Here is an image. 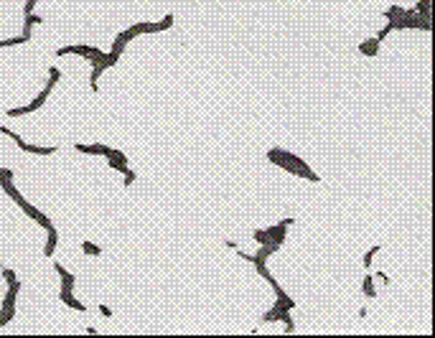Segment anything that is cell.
Wrapping results in <instances>:
<instances>
[{"instance_id":"6da1fadb","label":"cell","mask_w":435,"mask_h":338,"mask_svg":"<svg viewBox=\"0 0 435 338\" xmlns=\"http://www.w3.org/2000/svg\"><path fill=\"white\" fill-rule=\"evenodd\" d=\"M51 92H54V89L46 84V86H43V89H41V92L31 99V102H28L26 107H13V110H8V117H23V114H31V112L41 110L43 105H46V99H49V94H51Z\"/></svg>"},{"instance_id":"7a4b0ae2","label":"cell","mask_w":435,"mask_h":338,"mask_svg":"<svg viewBox=\"0 0 435 338\" xmlns=\"http://www.w3.org/2000/svg\"><path fill=\"white\" fill-rule=\"evenodd\" d=\"M0 132H3V135H8L13 142L18 145L21 150L31 153V155H54V153H56V148H54V145H49V148H41V145H31V142H26L21 135H16V132H13V130H8V127H0Z\"/></svg>"},{"instance_id":"3957f363","label":"cell","mask_w":435,"mask_h":338,"mask_svg":"<svg viewBox=\"0 0 435 338\" xmlns=\"http://www.w3.org/2000/svg\"><path fill=\"white\" fill-rule=\"evenodd\" d=\"M102 49H97V46H84V43H77V46H59L54 54L56 56H66V54H77V56H82V58H94L97 54H99Z\"/></svg>"},{"instance_id":"277c9868","label":"cell","mask_w":435,"mask_h":338,"mask_svg":"<svg viewBox=\"0 0 435 338\" xmlns=\"http://www.w3.org/2000/svg\"><path fill=\"white\" fill-rule=\"evenodd\" d=\"M18 292H21V282H10L5 298H3V305H0V310H8V313H16V300H18Z\"/></svg>"},{"instance_id":"5b68a950","label":"cell","mask_w":435,"mask_h":338,"mask_svg":"<svg viewBox=\"0 0 435 338\" xmlns=\"http://www.w3.org/2000/svg\"><path fill=\"white\" fill-rule=\"evenodd\" d=\"M295 222V219H282V222H278L275 226H267V234H270V239L282 244L285 242V234H288V226Z\"/></svg>"},{"instance_id":"8992f818","label":"cell","mask_w":435,"mask_h":338,"mask_svg":"<svg viewBox=\"0 0 435 338\" xmlns=\"http://www.w3.org/2000/svg\"><path fill=\"white\" fill-rule=\"evenodd\" d=\"M74 150H77V153H87V155H104V158H107L112 148H110V145H104V142H94V145L77 142V145H74Z\"/></svg>"},{"instance_id":"52a82bcc","label":"cell","mask_w":435,"mask_h":338,"mask_svg":"<svg viewBox=\"0 0 435 338\" xmlns=\"http://www.w3.org/2000/svg\"><path fill=\"white\" fill-rule=\"evenodd\" d=\"M59 300H62V305L71 308V310H79V313L87 310V305H82V300L74 298V290H64V287H62V292H59Z\"/></svg>"},{"instance_id":"ba28073f","label":"cell","mask_w":435,"mask_h":338,"mask_svg":"<svg viewBox=\"0 0 435 338\" xmlns=\"http://www.w3.org/2000/svg\"><path fill=\"white\" fill-rule=\"evenodd\" d=\"M54 272L62 277V287H64V290H74V285H77V277H74L62 262H56V264H54Z\"/></svg>"},{"instance_id":"9c48e42d","label":"cell","mask_w":435,"mask_h":338,"mask_svg":"<svg viewBox=\"0 0 435 338\" xmlns=\"http://www.w3.org/2000/svg\"><path fill=\"white\" fill-rule=\"evenodd\" d=\"M132 38H135V33L130 31V28H125V31H120V33L115 36V41H112V49H110V51H115V54H123V51H125V46H127V43H130Z\"/></svg>"},{"instance_id":"30bf717a","label":"cell","mask_w":435,"mask_h":338,"mask_svg":"<svg viewBox=\"0 0 435 338\" xmlns=\"http://www.w3.org/2000/svg\"><path fill=\"white\" fill-rule=\"evenodd\" d=\"M359 54H364V56H377V54H379V41H377V38H367L364 43H359Z\"/></svg>"},{"instance_id":"8fae6325","label":"cell","mask_w":435,"mask_h":338,"mask_svg":"<svg viewBox=\"0 0 435 338\" xmlns=\"http://www.w3.org/2000/svg\"><path fill=\"white\" fill-rule=\"evenodd\" d=\"M38 23H43V16H38V13H28L26 21H23V36H31L33 26H38Z\"/></svg>"},{"instance_id":"7c38bea8","label":"cell","mask_w":435,"mask_h":338,"mask_svg":"<svg viewBox=\"0 0 435 338\" xmlns=\"http://www.w3.org/2000/svg\"><path fill=\"white\" fill-rule=\"evenodd\" d=\"M49 231V239H46V247H43V254L46 257H51L54 252H56V244H59V231L51 226V229H46Z\"/></svg>"},{"instance_id":"4fadbf2b","label":"cell","mask_w":435,"mask_h":338,"mask_svg":"<svg viewBox=\"0 0 435 338\" xmlns=\"http://www.w3.org/2000/svg\"><path fill=\"white\" fill-rule=\"evenodd\" d=\"M173 13H168V16H163V21H158V23H151V33H160V31H168V28L173 26Z\"/></svg>"},{"instance_id":"5bb4252c","label":"cell","mask_w":435,"mask_h":338,"mask_svg":"<svg viewBox=\"0 0 435 338\" xmlns=\"http://www.w3.org/2000/svg\"><path fill=\"white\" fill-rule=\"evenodd\" d=\"M404 10H407V8H402V5H392V8H387V10H384V18H387V23H395L397 18H402V16H404Z\"/></svg>"},{"instance_id":"9a60e30c","label":"cell","mask_w":435,"mask_h":338,"mask_svg":"<svg viewBox=\"0 0 435 338\" xmlns=\"http://www.w3.org/2000/svg\"><path fill=\"white\" fill-rule=\"evenodd\" d=\"M362 292L367 298H377V290H374V277L372 275H367L364 277V282H362Z\"/></svg>"},{"instance_id":"2e32d148","label":"cell","mask_w":435,"mask_h":338,"mask_svg":"<svg viewBox=\"0 0 435 338\" xmlns=\"http://www.w3.org/2000/svg\"><path fill=\"white\" fill-rule=\"evenodd\" d=\"M82 252L89 257H99L102 254V247H97L94 242H82Z\"/></svg>"},{"instance_id":"e0dca14e","label":"cell","mask_w":435,"mask_h":338,"mask_svg":"<svg viewBox=\"0 0 435 338\" xmlns=\"http://www.w3.org/2000/svg\"><path fill=\"white\" fill-rule=\"evenodd\" d=\"M278 320L285 326V331H288V333H293V331H295V323H293V318H290V310H282Z\"/></svg>"},{"instance_id":"ac0fdd59","label":"cell","mask_w":435,"mask_h":338,"mask_svg":"<svg viewBox=\"0 0 435 338\" xmlns=\"http://www.w3.org/2000/svg\"><path fill=\"white\" fill-rule=\"evenodd\" d=\"M379 249H382L379 244H372V247H369V252L364 254V267H372V262H374V257L379 254Z\"/></svg>"},{"instance_id":"d6986e66","label":"cell","mask_w":435,"mask_h":338,"mask_svg":"<svg viewBox=\"0 0 435 338\" xmlns=\"http://www.w3.org/2000/svg\"><path fill=\"white\" fill-rule=\"evenodd\" d=\"M415 13H417L420 18H430V0H420L417 8H415Z\"/></svg>"},{"instance_id":"ffe728a7","label":"cell","mask_w":435,"mask_h":338,"mask_svg":"<svg viewBox=\"0 0 435 338\" xmlns=\"http://www.w3.org/2000/svg\"><path fill=\"white\" fill-rule=\"evenodd\" d=\"M252 237H254V242H257V244L273 242V239H270V234H267V229H254V231H252Z\"/></svg>"},{"instance_id":"44dd1931","label":"cell","mask_w":435,"mask_h":338,"mask_svg":"<svg viewBox=\"0 0 435 338\" xmlns=\"http://www.w3.org/2000/svg\"><path fill=\"white\" fill-rule=\"evenodd\" d=\"M107 163H110V168L112 170H120V173H125L130 166H127V160H115V158H107Z\"/></svg>"},{"instance_id":"7402d4cb","label":"cell","mask_w":435,"mask_h":338,"mask_svg":"<svg viewBox=\"0 0 435 338\" xmlns=\"http://www.w3.org/2000/svg\"><path fill=\"white\" fill-rule=\"evenodd\" d=\"M56 82H62V71H59L56 66H51V69H49V82H46V84H49L51 89H54V86H56Z\"/></svg>"},{"instance_id":"603a6c76","label":"cell","mask_w":435,"mask_h":338,"mask_svg":"<svg viewBox=\"0 0 435 338\" xmlns=\"http://www.w3.org/2000/svg\"><path fill=\"white\" fill-rule=\"evenodd\" d=\"M0 275H3V280H5V282H8V285H10V282H16V280H18V277H16V272H13V270H10V267H3V264H0Z\"/></svg>"},{"instance_id":"cb8c5ba5","label":"cell","mask_w":435,"mask_h":338,"mask_svg":"<svg viewBox=\"0 0 435 338\" xmlns=\"http://www.w3.org/2000/svg\"><path fill=\"white\" fill-rule=\"evenodd\" d=\"M135 178H138V173L127 168V170L123 173V186H132V183H135Z\"/></svg>"},{"instance_id":"d4e9b609","label":"cell","mask_w":435,"mask_h":338,"mask_svg":"<svg viewBox=\"0 0 435 338\" xmlns=\"http://www.w3.org/2000/svg\"><path fill=\"white\" fill-rule=\"evenodd\" d=\"M392 31H395V26H392V23H387V26H384V28H382V31H379L377 36H374V38H377V41L382 43V41H384V38H387L389 33H392Z\"/></svg>"},{"instance_id":"484cf974","label":"cell","mask_w":435,"mask_h":338,"mask_svg":"<svg viewBox=\"0 0 435 338\" xmlns=\"http://www.w3.org/2000/svg\"><path fill=\"white\" fill-rule=\"evenodd\" d=\"M16 318V313H8V310H0V328L3 326H8V323Z\"/></svg>"},{"instance_id":"4316f807","label":"cell","mask_w":435,"mask_h":338,"mask_svg":"<svg viewBox=\"0 0 435 338\" xmlns=\"http://www.w3.org/2000/svg\"><path fill=\"white\" fill-rule=\"evenodd\" d=\"M36 5H38V0H26V8H23V16H28V13H36Z\"/></svg>"},{"instance_id":"83f0119b","label":"cell","mask_w":435,"mask_h":338,"mask_svg":"<svg viewBox=\"0 0 435 338\" xmlns=\"http://www.w3.org/2000/svg\"><path fill=\"white\" fill-rule=\"evenodd\" d=\"M99 313H102L104 318H112V308H107V305H99Z\"/></svg>"},{"instance_id":"f1b7e54d","label":"cell","mask_w":435,"mask_h":338,"mask_svg":"<svg viewBox=\"0 0 435 338\" xmlns=\"http://www.w3.org/2000/svg\"><path fill=\"white\" fill-rule=\"evenodd\" d=\"M0 178H8V181H13V170H8V168H0Z\"/></svg>"},{"instance_id":"f546056e","label":"cell","mask_w":435,"mask_h":338,"mask_svg":"<svg viewBox=\"0 0 435 338\" xmlns=\"http://www.w3.org/2000/svg\"><path fill=\"white\" fill-rule=\"evenodd\" d=\"M377 280H382V282L389 285V275H387V272H377Z\"/></svg>"},{"instance_id":"4dcf8cb0","label":"cell","mask_w":435,"mask_h":338,"mask_svg":"<svg viewBox=\"0 0 435 338\" xmlns=\"http://www.w3.org/2000/svg\"><path fill=\"white\" fill-rule=\"evenodd\" d=\"M224 244H227V247H229V249H239V244H237V242H234V239H229V242H224Z\"/></svg>"}]
</instances>
